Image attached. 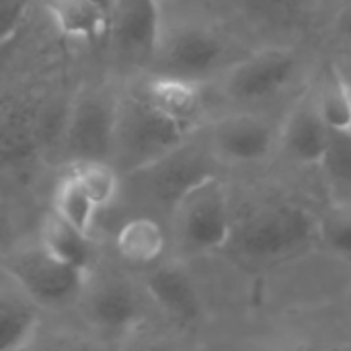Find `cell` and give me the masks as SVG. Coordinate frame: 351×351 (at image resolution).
<instances>
[{
	"label": "cell",
	"instance_id": "obj_1",
	"mask_svg": "<svg viewBox=\"0 0 351 351\" xmlns=\"http://www.w3.org/2000/svg\"><path fill=\"white\" fill-rule=\"evenodd\" d=\"M321 239V222L300 204L271 199L232 220L228 245L241 261L269 265L308 251Z\"/></svg>",
	"mask_w": 351,
	"mask_h": 351
},
{
	"label": "cell",
	"instance_id": "obj_2",
	"mask_svg": "<svg viewBox=\"0 0 351 351\" xmlns=\"http://www.w3.org/2000/svg\"><path fill=\"white\" fill-rule=\"evenodd\" d=\"M191 130L154 109L142 93L117 101L113 150L123 171L140 173L179 146Z\"/></svg>",
	"mask_w": 351,
	"mask_h": 351
},
{
	"label": "cell",
	"instance_id": "obj_3",
	"mask_svg": "<svg viewBox=\"0 0 351 351\" xmlns=\"http://www.w3.org/2000/svg\"><path fill=\"white\" fill-rule=\"evenodd\" d=\"M173 208L177 232L185 249L193 253H212L228 245L232 212L226 185L216 175L189 187Z\"/></svg>",
	"mask_w": 351,
	"mask_h": 351
},
{
	"label": "cell",
	"instance_id": "obj_4",
	"mask_svg": "<svg viewBox=\"0 0 351 351\" xmlns=\"http://www.w3.org/2000/svg\"><path fill=\"white\" fill-rule=\"evenodd\" d=\"M6 271L21 286L25 296L39 304L58 306L70 302L86 284V271L62 263L41 245L10 257Z\"/></svg>",
	"mask_w": 351,
	"mask_h": 351
},
{
	"label": "cell",
	"instance_id": "obj_5",
	"mask_svg": "<svg viewBox=\"0 0 351 351\" xmlns=\"http://www.w3.org/2000/svg\"><path fill=\"white\" fill-rule=\"evenodd\" d=\"M117 101L105 93L86 88L74 101L66 119V148L74 160H105L113 150Z\"/></svg>",
	"mask_w": 351,
	"mask_h": 351
},
{
	"label": "cell",
	"instance_id": "obj_6",
	"mask_svg": "<svg viewBox=\"0 0 351 351\" xmlns=\"http://www.w3.org/2000/svg\"><path fill=\"white\" fill-rule=\"evenodd\" d=\"M298 58L288 47H265L239 62L226 76V93L237 101H263L294 78Z\"/></svg>",
	"mask_w": 351,
	"mask_h": 351
},
{
	"label": "cell",
	"instance_id": "obj_7",
	"mask_svg": "<svg viewBox=\"0 0 351 351\" xmlns=\"http://www.w3.org/2000/svg\"><path fill=\"white\" fill-rule=\"evenodd\" d=\"M224 56L222 39L204 27L177 29L162 45V74L199 82L210 74Z\"/></svg>",
	"mask_w": 351,
	"mask_h": 351
},
{
	"label": "cell",
	"instance_id": "obj_8",
	"mask_svg": "<svg viewBox=\"0 0 351 351\" xmlns=\"http://www.w3.org/2000/svg\"><path fill=\"white\" fill-rule=\"evenodd\" d=\"M282 140L290 156L298 162L321 165L331 142V128L325 123L319 111L315 90L304 93L296 101L286 119Z\"/></svg>",
	"mask_w": 351,
	"mask_h": 351
},
{
	"label": "cell",
	"instance_id": "obj_9",
	"mask_svg": "<svg viewBox=\"0 0 351 351\" xmlns=\"http://www.w3.org/2000/svg\"><path fill=\"white\" fill-rule=\"evenodd\" d=\"M214 150L232 162L261 160L274 144V128L257 115H232L212 125Z\"/></svg>",
	"mask_w": 351,
	"mask_h": 351
},
{
	"label": "cell",
	"instance_id": "obj_10",
	"mask_svg": "<svg viewBox=\"0 0 351 351\" xmlns=\"http://www.w3.org/2000/svg\"><path fill=\"white\" fill-rule=\"evenodd\" d=\"M113 33L117 47L128 58H150L160 47V2L121 0Z\"/></svg>",
	"mask_w": 351,
	"mask_h": 351
},
{
	"label": "cell",
	"instance_id": "obj_11",
	"mask_svg": "<svg viewBox=\"0 0 351 351\" xmlns=\"http://www.w3.org/2000/svg\"><path fill=\"white\" fill-rule=\"evenodd\" d=\"M146 290L173 321L189 325L202 315V300L191 278L177 265H158L146 276Z\"/></svg>",
	"mask_w": 351,
	"mask_h": 351
},
{
	"label": "cell",
	"instance_id": "obj_12",
	"mask_svg": "<svg viewBox=\"0 0 351 351\" xmlns=\"http://www.w3.org/2000/svg\"><path fill=\"white\" fill-rule=\"evenodd\" d=\"M150 175L152 191L158 199L169 202L171 206L177 204V199L195 183L202 179L214 175L208 167V162L193 150H187L185 144L154 162L152 167L140 171Z\"/></svg>",
	"mask_w": 351,
	"mask_h": 351
},
{
	"label": "cell",
	"instance_id": "obj_13",
	"mask_svg": "<svg viewBox=\"0 0 351 351\" xmlns=\"http://www.w3.org/2000/svg\"><path fill=\"white\" fill-rule=\"evenodd\" d=\"M144 99L169 119L191 130L202 111V88L195 80L179 76H156L146 82Z\"/></svg>",
	"mask_w": 351,
	"mask_h": 351
},
{
	"label": "cell",
	"instance_id": "obj_14",
	"mask_svg": "<svg viewBox=\"0 0 351 351\" xmlns=\"http://www.w3.org/2000/svg\"><path fill=\"white\" fill-rule=\"evenodd\" d=\"M47 14L62 35L97 41L111 27V14L103 0H43Z\"/></svg>",
	"mask_w": 351,
	"mask_h": 351
},
{
	"label": "cell",
	"instance_id": "obj_15",
	"mask_svg": "<svg viewBox=\"0 0 351 351\" xmlns=\"http://www.w3.org/2000/svg\"><path fill=\"white\" fill-rule=\"evenodd\" d=\"M93 321L109 333L128 331L138 321V302L132 290L119 282H107L88 298Z\"/></svg>",
	"mask_w": 351,
	"mask_h": 351
},
{
	"label": "cell",
	"instance_id": "obj_16",
	"mask_svg": "<svg viewBox=\"0 0 351 351\" xmlns=\"http://www.w3.org/2000/svg\"><path fill=\"white\" fill-rule=\"evenodd\" d=\"M115 247L121 259L134 265H150L160 259L167 247L162 226L152 218L128 220L115 237Z\"/></svg>",
	"mask_w": 351,
	"mask_h": 351
},
{
	"label": "cell",
	"instance_id": "obj_17",
	"mask_svg": "<svg viewBox=\"0 0 351 351\" xmlns=\"http://www.w3.org/2000/svg\"><path fill=\"white\" fill-rule=\"evenodd\" d=\"M39 245L62 263H68L88 274L90 237L62 220L58 214H49L43 220L39 230Z\"/></svg>",
	"mask_w": 351,
	"mask_h": 351
},
{
	"label": "cell",
	"instance_id": "obj_18",
	"mask_svg": "<svg viewBox=\"0 0 351 351\" xmlns=\"http://www.w3.org/2000/svg\"><path fill=\"white\" fill-rule=\"evenodd\" d=\"M315 99L331 132H351V84L339 66L329 64L323 70Z\"/></svg>",
	"mask_w": 351,
	"mask_h": 351
},
{
	"label": "cell",
	"instance_id": "obj_19",
	"mask_svg": "<svg viewBox=\"0 0 351 351\" xmlns=\"http://www.w3.org/2000/svg\"><path fill=\"white\" fill-rule=\"evenodd\" d=\"M37 329L35 308L14 296L0 292V351L25 348Z\"/></svg>",
	"mask_w": 351,
	"mask_h": 351
},
{
	"label": "cell",
	"instance_id": "obj_20",
	"mask_svg": "<svg viewBox=\"0 0 351 351\" xmlns=\"http://www.w3.org/2000/svg\"><path fill=\"white\" fill-rule=\"evenodd\" d=\"M72 179L86 191L99 210L109 208L119 195V175L105 160H76L70 169Z\"/></svg>",
	"mask_w": 351,
	"mask_h": 351
},
{
	"label": "cell",
	"instance_id": "obj_21",
	"mask_svg": "<svg viewBox=\"0 0 351 351\" xmlns=\"http://www.w3.org/2000/svg\"><path fill=\"white\" fill-rule=\"evenodd\" d=\"M335 199L351 208V132H331L329 148L321 160Z\"/></svg>",
	"mask_w": 351,
	"mask_h": 351
},
{
	"label": "cell",
	"instance_id": "obj_22",
	"mask_svg": "<svg viewBox=\"0 0 351 351\" xmlns=\"http://www.w3.org/2000/svg\"><path fill=\"white\" fill-rule=\"evenodd\" d=\"M97 212H101V210L95 206V202L86 195V191L68 173L60 181V185L53 193V214H58L62 220H66L68 224H72L74 228H78L80 232L90 237Z\"/></svg>",
	"mask_w": 351,
	"mask_h": 351
},
{
	"label": "cell",
	"instance_id": "obj_23",
	"mask_svg": "<svg viewBox=\"0 0 351 351\" xmlns=\"http://www.w3.org/2000/svg\"><path fill=\"white\" fill-rule=\"evenodd\" d=\"M247 14L271 29L298 27L311 8V0H241Z\"/></svg>",
	"mask_w": 351,
	"mask_h": 351
},
{
	"label": "cell",
	"instance_id": "obj_24",
	"mask_svg": "<svg viewBox=\"0 0 351 351\" xmlns=\"http://www.w3.org/2000/svg\"><path fill=\"white\" fill-rule=\"evenodd\" d=\"M321 239L335 255L351 261V208L321 220Z\"/></svg>",
	"mask_w": 351,
	"mask_h": 351
},
{
	"label": "cell",
	"instance_id": "obj_25",
	"mask_svg": "<svg viewBox=\"0 0 351 351\" xmlns=\"http://www.w3.org/2000/svg\"><path fill=\"white\" fill-rule=\"evenodd\" d=\"M25 10V0H0V41L8 39L16 29Z\"/></svg>",
	"mask_w": 351,
	"mask_h": 351
},
{
	"label": "cell",
	"instance_id": "obj_26",
	"mask_svg": "<svg viewBox=\"0 0 351 351\" xmlns=\"http://www.w3.org/2000/svg\"><path fill=\"white\" fill-rule=\"evenodd\" d=\"M335 31H337V35L341 37L343 43L351 45V2L335 19Z\"/></svg>",
	"mask_w": 351,
	"mask_h": 351
},
{
	"label": "cell",
	"instance_id": "obj_27",
	"mask_svg": "<svg viewBox=\"0 0 351 351\" xmlns=\"http://www.w3.org/2000/svg\"><path fill=\"white\" fill-rule=\"evenodd\" d=\"M348 78H350V84H351V76H348Z\"/></svg>",
	"mask_w": 351,
	"mask_h": 351
},
{
	"label": "cell",
	"instance_id": "obj_28",
	"mask_svg": "<svg viewBox=\"0 0 351 351\" xmlns=\"http://www.w3.org/2000/svg\"><path fill=\"white\" fill-rule=\"evenodd\" d=\"M158 2H160V0H158Z\"/></svg>",
	"mask_w": 351,
	"mask_h": 351
}]
</instances>
